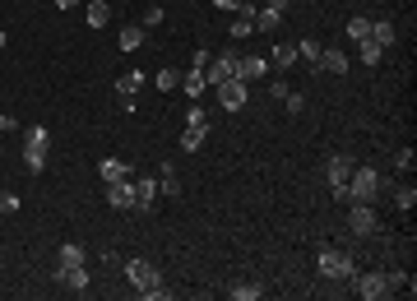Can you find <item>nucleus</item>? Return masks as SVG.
Returning a JSON list of instances; mask_svg holds the SVG:
<instances>
[{
    "label": "nucleus",
    "instance_id": "obj_1",
    "mask_svg": "<svg viewBox=\"0 0 417 301\" xmlns=\"http://www.w3.org/2000/svg\"><path fill=\"white\" fill-rule=\"evenodd\" d=\"M385 185H389V181L380 176L371 163H357L353 176H348V185H343V199H348V204H376Z\"/></svg>",
    "mask_w": 417,
    "mask_h": 301
},
{
    "label": "nucleus",
    "instance_id": "obj_2",
    "mask_svg": "<svg viewBox=\"0 0 417 301\" xmlns=\"http://www.w3.org/2000/svg\"><path fill=\"white\" fill-rule=\"evenodd\" d=\"M125 278H130L149 301H172V287L163 283V273H158L154 259H125Z\"/></svg>",
    "mask_w": 417,
    "mask_h": 301
},
{
    "label": "nucleus",
    "instance_id": "obj_3",
    "mask_svg": "<svg viewBox=\"0 0 417 301\" xmlns=\"http://www.w3.org/2000/svg\"><path fill=\"white\" fill-rule=\"evenodd\" d=\"M46 125H28V130H24V167H28V172H42L46 167Z\"/></svg>",
    "mask_w": 417,
    "mask_h": 301
},
{
    "label": "nucleus",
    "instance_id": "obj_4",
    "mask_svg": "<svg viewBox=\"0 0 417 301\" xmlns=\"http://www.w3.org/2000/svg\"><path fill=\"white\" fill-rule=\"evenodd\" d=\"M315 269H320V278H353V273H357V259L348 255V250H320Z\"/></svg>",
    "mask_w": 417,
    "mask_h": 301
},
{
    "label": "nucleus",
    "instance_id": "obj_5",
    "mask_svg": "<svg viewBox=\"0 0 417 301\" xmlns=\"http://www.w3.org/2000/svg\"><path fill=\"white\" fill-rule=\"evenodd\" d=\"M223 79H237V51H218V56L204 65V84H209V89H218Z\"/></svg>",
    "mask_w": 417,
    "mask_h": 301
},
{
    "label": "nucleus",
    "instance_id": "obj_6",
    "mask_svg": "<svg viewBox=\"0 0 417 301\" xmlns=\"http://www.w3.org/2000/svg\"><path fill=\"white\" fill-rule=\"evenodd\" d=\"M348 283L357 287V297H367V301L389 297V278H385V273H362V269H357L353 278H348Z\"/></svg>",
    "mask_w": 417,
    "mask_h": 301
},
{
    "label": "nucleus",
    "instance_id": "obj_7",
    "mask_svg": "<svg viewBox=\"0 0 417 301\" xmlns=\"http://www.w3.org/2000/svg\"><path fill=\"white\" fill-rule=\"evenodd\" d=\"M348 227H353L357 237H376V227H380V218H376V204H353V213H348Z\"/></svg>",
    "mask_w": 417,
    "mask_h": 301
},
{
    "label": "nucleus",
    "instance_id": "obj_8",
    "mask_svg": "<svg viewBox=\"0 0 417 301\" xmlns=\"http://www.w3.org/2000/svg\"><path fill=\"white\" fill-rule=\"evenodd\" d=\"M353 158H329V167H324V176H329V190H334V199H343V185H348V176H353Z\"/></svg>",
    "mask_w": 417,
    "mask_h": 301
},
{
    "label": "nucleus",
    "instance_id": "obj_9",
    "mask_svg": "<svg viewBox=\"0 0 417 301\" xmlns=\"http://www.w3.org/2000/svg\"><path fill=\"white\" fill-rule=\"evenodd\" d=\"M218 102L228 107V111H241V107H246V84H241V79H223V84H218Z\"/></svg>",
    "mask_w": 417,
    "mask_h": 301
},
{
    "label": "nucleus",
    "instance_id": "obj_10",
    "mask_svg": "<svg viewBox=\"0 0 417 301\" xmlns=\"http://www.w3.org/2000/svg\"><path fill=\"white\" fill-rule=\"evenodd\" d=\"M130 185H135V209H154L158 195H163L154 176H130Z\"/></svg>",
    "mask_w": 417,
    "mask_h": 301
},
{
    "label": "nucleus",
    "instance_id": "obj_11",
    "mask_svg": "<svg viewBox=\"0 0 417 301\" xmlns=\"http://www.w3.org/2000/svg\"><path fill=\"white\" fill-rule=\"evenodd\" d=\"M107 204L111 209H135V185H130V176L125 181H107Z\"/></svg>",
    "mask_w": 417,
    "mask_h": 301
},
{
    "label": "nucleus",
    "instance_id": "obj_12",
    "mask_svg": "<svg viewBox=\"0 0 417 301\" xmlns=\"http://www.w3.org/2000/svg\"><path fill=\"white\" fill-rule=\"evenodd\" d=\"M315 70H320V75H348V51H339V46H324Z\"/></svg>",
    "mask_w": 417,
    "mask_h": 301
},
{
    "label": "nucleus",
    "instance_id": "obj_13",
    "mask_svg": "<svg viewBox=\"0 0 417 301\" xmlns=\"http://www.w3.org/2000/svg\"><path fill=\"white\" fill-rule=\"evenodd\" d=\"M260 75H269V60L264 56H237V79L241 84H250V79H260Z\"/></svg>",
    "mask_w": 417,
    "mask_h": 301
},
{
    "label": "nucleus",
    "instance_id": "obj_14",
    "mask_svg": "<svg viewBox=\"0 0 417 301\" xmlns=\"http://www.w3.org/2000/svg\"><path fill=\"white\" fill-rule=\"evenodd\" d=\"M139 84H144V70H125V75H116V98H135Z\"/></svg>",
    "mask_w": 417,
    "mask_h": 301
},
{
    "label": "nucleus",
    "instance_id": "obj_15",
    "mask_svg": "<svg viewBox=\"0 0 417 301\" xmlns=\"http://www.w3.org/2000/svg\"><path fill=\"white\" fill-rule=\"evenodd\" d=\"M98 172H102V181H125V176H135V172H130L121 158H102V163H98Z\"/></svg>",
    "mask_w": 417,
    "mask_h": 301
},
{
    "label": "nucleus",
    "instance_id": "obj_16",
    "mask_svg": "<svg viewBox=\"0 0 417 301\" xmlns=\"http://www.w3.org/2000/svg\"><path fill=\"white\" fill-rule=\"evenodd\" d=\"M158 190H163V195H181V181H176V167L172 163L158 167Z\"/></svg>",
    "mask_w": 417,
    "mask_h": 301
},
{
    "label": "nucleus",
    "instance_id": "obj_17",
    "mask_svg": "<svg viewBox=\"0 0 417 301\" xmlns=\"http://www.w3.org/2000/svg\"><path fill=\"white\" fill-rule=\"evenodd\" d=\"M278 24H283V15H278V10L255 5V28H260V33H278Z\"/></svg>",
    "mask_w": 417,
    "mask_h": 301
},
{
    "label": "nucleus",
    "instance_id": "obj_18",
    "mask_svg": "<svg viewBox=\"0 0 417 301\" xmlns=\"http://www.w3.org/2000/svg\"><path fill=\"white\" fill-rule=\"evenodd\" d=\"M371 42H376V46H385V51H389V46L399 42V37H394V24H389V19H380V24H371Z\"/></svg>",
    "mask_w": 417,
    "mask_h": 301
},
{
    "label": "nucleus",
    "instance_id": "obj_19",
    "mask_svg": "<svg viewBox=\"0 0 417 301\" xmlns=\"http://www.w3.org/2000/svg\"><path fill=\"white\" fill-rule=\"evenodd\" d=\"M89 28H107V19H111V10H107V0H89Z\"/></svg>",
    "mask_w": 417,
    "mask_h": 301
},
{
    "label": "nucleus",
    "instance_id": "obj_20",
    "mask_svg": "<svg viewBox=\"0 0 417 301\" xmlns=\"http://www.w3.org/2000/svg\"><path fill=\"white\" fill-rule=\"evenodd\" d=\"M84 259H89V255H84V246H79V241H65L61 250H56V264H84Z\"/></svg>",
    "mask_w": 417,
    "mask_h": 301
},
{
    "label": "nucleus",
    "instance_id": "obj_21",
    "mask_svg": "<svg viewBox=\"0 0 417 301\" xmlns=\"http://www.w3.org/2000/svg\"><path fill=\"white\" fill-rule=\"evenodd\" d=\"M293 60H297V46H293V42H278L274 56H269V65H274V70H288Z\"/></svg>",
    "mask_w": 417,
    "mask_h": 301
},
{
    "label": "nucleus",
    "instance_id": "obj_22",
    "mask_svg": "<svg viewBox=\"0 0 417 301\" xmlns=\"http://www.w3.org/2000/svg\"><path fill=\"white\" fill-rule=\"evenodd\" d=\"M144 33H149L144 24H130V28H121V33H116V37H121V51H135V46L144 42Z\"/></svg>",
    "mask_w": 417,
    "mask_h": 301
},
{
    "label": "nucleus",
    "instance_id": "obj_23",
    "mask_svg": "<svg viewBox=\"0 0 417 301\" xmlns=\"http://www.w3.org/2000/svg\"><path fill=\"white\" fill-rule=\"evenodd\" d=\"M181 84H185V98H190V102H195V98H200V93L209 89V84H204V75H200V70H185V75H181Z\"/></svg>",
    "mask_w": 417,
    "mask_h": 301
},
{
    "label": "nucleus",
    "instance_id": "obj_24",
    "mask_svg": "<svg viewBox=\"0 0 417 301\" xmlns=\"http://www.w3.org/2000/svg\"><path fill=\"white\" fill-rule=\"evenodd\" d=\"M204 139H209V130H195V125H185V130H181V149H185V153H195Z\"/></svg>",
    "mask_w": 417,
    "mask_h": 301
},
{
    "label": "nucleus",
    "instance_id": "obj_25",
    "mask_svg": "<svg viewBox=\"0 0 417 301\" xmlns=\"http://www.w3.org/2000/svg\"><path fill=\"white\" fill-rule=\"evenodd\" d=\"M228 297H232V301H260L264 292H260L255 283H237V287H228Z\"/></svg>",
    "mask_w": 417,
    "mask_h": 301
},
{
    "label": "nucleus",
    "instance_id": "obj_26",
    "mask_svg": "<svg viewBox=\"0 0 417 301\" xmlns=\"http://www.w3.org/2000/svg\"><path fill=\"white\" fill-rule=\"evenodd\" d=\"M362 60H367L371 70H376V65L385 60V46H376V42H371V37H362Z\"/></svg>",
    "mask_w": 417,
    "mask_h": 301
},
{
    "label": "nucleus",
    "instance_id": "obj_27",
    "mask_svg": "<svg viewBox=\"0 0 417 301\" xmlns=\"http://www.w3.org/2000/svg\"><path fill=\"white\" fill-rule=\"evenodd\" d=\"M154 84H158L163 93H176V89H181V70H158Z\"/></svg>",
    "mask_w": 417,
    "mask_h": 301
},
{
    "label": "nucleus",
    "instance_id": "obj_28",
    "mask_svg": "<svg viewBox=\"0 0 417 301\" xmlns=\"http://www.w3.org/2000/svg\"><path fill=\"white\" fill-rule=\"evenodd\" d=\"M297 51H302V56H306L311 65H320V51H324V46L315 42V37H302V42H297Z\"/></svg>",
    "mask_w": 417,
    "mask_h": 301
},
{
    "label": "nucleus",
    "instance_id": "obj_29",
    "mask_svg": "<svg viewBox=\"0 0 417 301\" xmlns=\"http://www.w3.org/2000/svg\"><path fill=\"white\" fill-rule=\"evenodd\" d=\"M348 37H357V42H362V37H371V19H367V15L348 19Z\"/></svg>",
    "mask_w": 417,
    "mask_h": 301
},
{
    "label": "nucleus",
    "instance_id": "obj_30",
    "mask_svg": "<svg viewBox=\"0 0 417 301\" xmlns=\"http://www.w3.org/2000/svg\"><path fill=\"white\" fill-rule=\"evenodd\" d=\"M185 125H195V130H209V111H204V107L195 102L190 111H185Z\"/></svg>",
    "mask_w": 417,
    "mask_h": 301
},
{
    "label": "nucleus",
    "instance_id": "obj_31",
    "mask_svg": "<svg viewBox=\"0 0 417 301\" xmlns=\"http://www.w3.org/2000/svg\"><path fill=\"white\" fill-rule=\"evenodd\" d=\"M394 204H399V209L408 213V209L417 204V190H413V185H399V190H394Z\"/></svg>",
    "mask_w": 417,
    "mask_h": 301
},
{
    "label": "nucleus",
    "instance_id": "obj_32",
    "mask_svg": "<svg viewBox=\"0 0 417 301\" xmlns=\"http://www.w3.org/2000/svg\"><path fill=\"white\" fill-rule=\"evenodd\" d=\"M158 24H163V5H149L144 10V28H158Z\"/></svg>",
    "mask_w": 417,
    "mask_h": 301
},
{
    "label": "nucleus",
    "instance_id": "obj_33",
    "mask_svg": "<svg viewBox=\"0 0 417 301\" xmlns=\"http://www.w3.org/2000/svg\"><path fill=\"white\" fill-rule=\"evenodd\" d=\"M209 60H214V51H209V46H200V51H195V60H190V70H200V75H204V65H209Z\"/></svg>",
    "mask_w": 417,
    "mask_h": 301
},
{
    "label": "nucleus",
    "instance_id": "obj_34",
    "mask_svg": "<svg viewBox=\"0 0 417 301\" xmlns=\"http://www.w3.org/2000/svg\"><path fill=\"white\" fill-rule=\"evenodd\" d=\"M19 209V195L15 190H0V213H15Z\"/></svg>",
    "mask_w": 417,
    "mask_h": 301
},
{
    "label": "nucleus",
    "instance_id": "obj_35",
    "mask_svg": "<svg viewBox=\"0 0 417 301\" xmlns=\"http://www.w3.org/2000/svg\"><path fill=\"white\" fill-rule=\"evenodd\" d=\"M288 93H293V89H288V84H283V79H274V84H269V98H274V102H283V98H288Z\"/></svg>",
    "mask_w": 417,
    "mask_h": 301
},
{
    "label": "nucleus",
    "instance_id": "obj_36",
    "mask_svg": "<svg viewBox=\"0 0 417 301\" xmlns=\"http://www.w3.org/2000/svg\"><path fill=\"white\" fill-rule=\"evenodd\" d=\"M394 167H399V172H408V167H413V149H399V153H394Z\"/></svg>",
    "mask_w": 417,
    "mask_h": 301
},
{
    "label": "nucleus",
    "instance_id": "obj_37",
    "mask_svg": "<svg viewBox=\"0 0 417 301\" xmlns=\"http://www.w3.org/2000/svg\"><path fill=\"white\" fill-rule=\"evenodd\" d=\"M283 107H288V111H293V116H297V111H302V107H306V102H302V93H288V98H283Z\"/></svg>",
    "mask_w": 417,
    "mask_h": 301
},
{
    "label": "nucleus",
    "instance_id": "obj_38",
    "mask_svg": "<svg viewBox=\"0 0 417 301\" xmlns=\"http://www.w3.org/2000/svg\"><path fill=\"white\" fill-rule=\"evenodd\" d=\"M255 5H269V10H278V15H288V5H293V0H255Z\"/></svg>",
    "mask_w": 417,
    "mask_h": 301
},
{
    "label": "nucleus",
    "instance_id": "obj_39",
    "mask_svg": "<svg viewBox=\"0 0 417 301\" xmlns=\"http://www.w3.org/2000/svg\"><path fill=\"white\" fill-rule=\"evenodd\" d=\"M218 10H228V15H237V10H241V5H246V0H214Z\"/></svg>",
    "mask_w": 417,
    "mask_h": 301
},
{
    "label": "nucleus",
    "instance_id": "obj_40",
    "mask_svg": "<svg viewBox=\"0 0 417 301\" xmlns=\"http://www.w3.org/2000/svg\"><path fill=\"white\" fill-rule=\"evenodd\" d=\"M5 130H15V116H5V111H0V135H5Z\"/></svg>",
    "mask_w": 417,
    "mask_h": 301
},
{
    "label": "nucleus",
    "instance_id": "obj_41",
    "mask_svg": "<svg viewBox=\"0 0 417 301\" xmlns=\"http://www.w3.org/2000/svg\"><path fill=\"white\" fill-rule=\"evenodd\" d=\"M51 5H56V10H70V5H75V0H51Z\"/></svg>",
    "mask_w": 417,
    "mask_h": 301
},
{
    "label": "nucleus",
    "instance_id": "obj_42",
    "mask_svg": "<svg viewBox=\"0 0 417 301\" xmlns=\"http://www.w3.org/2000/svg\"><path fill=\"white\" fill-rule=\"evenodd\" d=\"M5 42H10V37H5V33H0V51H5Z\"/></svg>",
    "mask_w": 417,
    "mask_h": 301
}]
</instances>
